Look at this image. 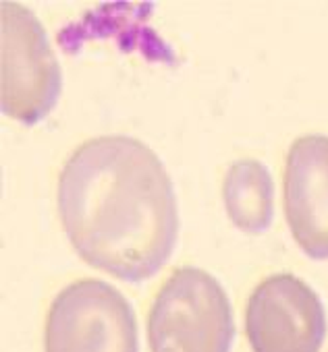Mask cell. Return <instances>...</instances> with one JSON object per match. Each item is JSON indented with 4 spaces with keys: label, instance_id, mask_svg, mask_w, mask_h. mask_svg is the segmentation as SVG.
I'll return each mask as SVG.
<instances>
[{
    "label": "cell",
    "instance_id": "obj_2",
    "mask_svg": "<svg viewBox=\"0 0 328 352\" xmlns=\"http://www.w3.org/2000/svg\"><path fill=\"white\" fill-rule=\"evenodd\" d=\"M235 319L221 282L194 265L175 270L147 313L152 352H231Z\"/></svg>",
    "mask_w": 328,
    "mask_h": 352
},
{
    "label": "cell",
    "instance_id": "obj_1",
    "mask_svg": "<svg viewBox=\"0 0 328 352\" xmlns=\"http://www.w3.org/2000/svg\"><path fill=\"white\" fill-rule=\"evenodd\" d=\"M59 214L83 261L133 284L162 270L179 232L167 168L129 135L94 137L69 153L59 176Z\"/></svg>",
    "mask_w": 328,
    "mask_h": 352
},
{
    "label": "cell",
    "instance_id": "obj_7",
    "mask_svg": "<svg viewBox=\"0 0 328 352\" xmlns=\"http://www.w3.org/2000/svg\"><path fill=\"white\" fill-rule=\"evenodd\" d=\"M229 220L247 234H262L274 216V185L268 168L254 157L229 166L223 183Z\"/></svg>",
    "mask_w": 328,
    "mask_h": 352
},
{
    "label": "cell",
    "instance_id": "obj_4",
    "mask_svg": "<svg viewBox=\"0 0 328 352\" xmlns=\"http://www.w3.org/2000/svg\"><path fill=\"white\" fill-rule=\"evenodd\" d=\"M3 28V112L36 124L54 108L63 75L48 36L36 13L17 3L0 5Z\"/></svg>",
    "mask_w": 328,
    "mask_h": 352
},
{
    "label": "cell",
    "instance_id": "obj_5",
    "mask_svg": "<svg viewBox=\"0 0 328 352\" xmlns=\"http://www.w3.org/2000/svg\"><path fill=\"white\" fill-rule=\"evenodd\" d=\"M326 311L318 292L293 274H272L249 294L245 333L252 352H320Z\"/></svg>",
    "mask_w": 328,
    "mask_h": 352
},
{
    "label": "cell",
    "instance_id": "obj_3",
    "mask_svg": "<svg viewBox=\"0 0 328 352\" xmlns=\"http://www.w3.org/2000/svg\"><path fill=\"white\" fill-rule=\"evenodd\" d=\"M44 348L46 352H139L135 311L108 282L75 280L48 309Z\"/></svg>",
    "mask_w": 328,
    "mask_h": 352
},
{
    "label": "cell",
    "instance_id": "obj_6",
    "mask_svg": "<svg viewBox=\"0 0 328 352\" xmlns=\"http://www.w3.org/2000/svg\"><path fill=\"white\" fill-rule=\"evenodd\" d=\"M283 199L297 247L311 259H328V135H303L291 143Z\"/></svg>",
    "mask_w": 328,
    "mask_h": 352
}]
</instances>
